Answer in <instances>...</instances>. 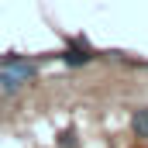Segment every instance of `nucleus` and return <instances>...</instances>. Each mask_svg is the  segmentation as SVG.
I'll list each match as a JSON object with an SVG mask.
<instances>
[{
	"label": "nucleus",
	"instance_id": "1",
	"mask_svg": "<svg viewBox=\"0 0 148 148\" xmlns=\"http://www.w3.org/2000/svg\"><path fill=\"white\" fill-rule=\"evenodd\" d=\"M38 76V59H21V55H0V90L17 93Z\"/></svg>",
	"mask_w": 148,
	"mask_h": 148
},
{
	"label": "nucleus",
	"instance_id": "2",
	"mask_svg": "<svg viewBox=\"0 0 148 148\" xmlns=\"http://www.w3.org/2000/svg\"><path fill=\"white\" fill-rule=\"evenodd\" d=\"M55 59H59V62H66V66H73V69H79V66L97 62V52H93L83 38H73V41H69V48H66V52H59Z\"/></svg>",
	"mask_w": 148,
	"mask_h": 148
},
{
	"label": "nucleus",
	"instance_id": "3",
	"mask_svg": "<svg viewBox=\"0 0 148 148\" xmlns=\"http://www.w3.org/2000/svg\"><path fill=\"white\" fill-rule=\"evenodd\" d=\"M131 131H134V138L148 141V107H138L131 114Z\"/></svg>",
	"mask_w": 148,
	"mask_h": 148
}]
</instances>
